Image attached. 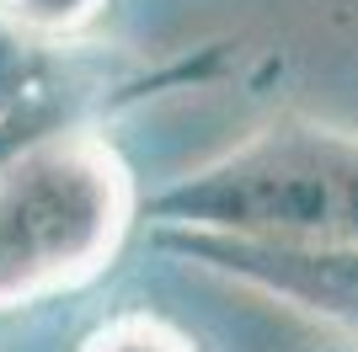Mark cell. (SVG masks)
<instances>
[{"instance_id":"1","label":"cell","mask_w":358,"mask_h":352,"mask_svg":"<svg viewBox=\"0 0 358 352\" xmlns=\"http://www.w3.org/2000/svg\"><path fill=\"white\" fill-rule=\"evenodd\" d=\"M139 187L113 139L86 123L0 149V315L86 288L118 262Z\"/></svg>"},{"instance_id":"2","label":"cell","mask_w":358,"mask_h":352,"mask_svg":"<svg viewBox=\"0 0 358 352\" xmlns=\"http://www.w3.org/2000/svg\"><path fill=\"white\" fill-rule=\"evenodd\" d=\"M139 214L187 230L358 240V133L315 117H278L139 198Z\"/></svg>"},{"instance_id":"3","label":"cell","mask_w":358,"mask_h":352,"mask_svg":"<svg viewBox=\"0 0 358 352\" xmlns=\"http://www.w3.org/2000/svg\"><path fill=\"white\" fill-rule=\"evenodd\" d=\"M150 246L171 251L220 283L262 293L305 321L358 337V240H289V235H236V230H187L150 224Z\"/></svg>"},{"instance_id":"4","label":"cell","mask_w":358,"mask_h":352,"mask_svg":"<svg viewBox=\"0 0 358 352\" xmlns=\"http://www.w3.org/2000/svg\"><path fill=\"white\" fill-rule=\"evenodd\" d=\"M96 59L86 54H64V38H32L16 22L0 16V149L27 139V133L59 129L75 123V112L91 102L118 96V102H139V96H155V91H177V86H203L214 80L224 64L220 48H193L177 64H161V70H118L96 80L91 75Z\"/></svg>"},{"instance_id":"5","label":"cell","mask_w":358,"mask_h":352,"mask_svg":"<svg viewBox=\"0 0 358 352\" xmlns=\"http://www.w3.org/2000/svg\"><path fill=\"white\" fill-rule=\"evenodd\" d=\"M75 352H198V342L155 309H118L91 325Z\"/></svg>"},{"instance_id":"6","label":"cell","mask_w":358,"mask_h":352,"mask_svg":"<svg viewBox=\"0 0 358 352\" xmlns=\"http://www.w3.org/2000/svg\"><path fill=\"white\" fill-rule=\"evenodd\" d=\"M107 0H0V16L32 38H75L102 16Z\"/></svg>"},{"instance_id":"7","label":"cell","mask_w":358,"mask_h":352,"mask_svg":"<svg viewBox=\"0 0 358 352\" xmlns=\"http://www.w3.org/2000/svg\"><path fill=\"white\" fill-rule=\"evenodd\" d=\"M294 352H358V337H331V342H310V347H294Z\"/></svg>"}]
</instances>
